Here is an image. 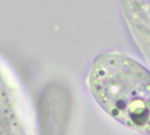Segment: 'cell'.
Here are the masks:
<instances>
[{"label":"cell","mask_w":150,"mask_h":135,"mask_svg":"<svg viewBox=\"0 0 150 135\" xmlns=\"http://www.w3.org/2000/svg\"><path fill=\"white\" fill-rule=\"evenodd\" d=\"M92 95L102 109L124 125L150 135V72L132 59L100 55L90 73Z\"/></svg>","instance_id":"6da1fadb"},{"label":"cell","mask_w":150,"mask_h":135,"mask_svg":"<svg viewBox=\"0 0 150 135\" xmlns=\"http://www.w3.org/2000/svg\"><path fill=\"white\" fill-rule=\"evenodd\" d=\"M0 135H25L14 111L6 83L0 75Z\"/></svg>","instance_id":"7a4b0ae2"}]
</instances>
